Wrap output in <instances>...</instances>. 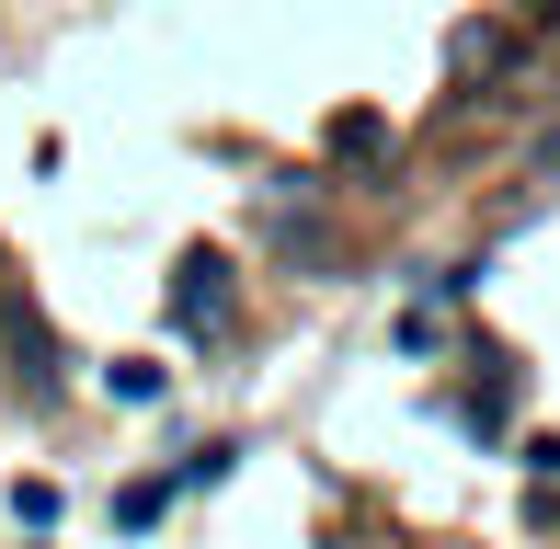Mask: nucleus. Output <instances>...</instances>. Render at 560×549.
Here are the masks:
<instances>
[{"instance_id": "obj_3", "label": "nucleus", "mask_w": 560, "mask_h": 549, "mask_svg": "<svg viewBox=\"0 0 560 549\" xmlns=\"http://www.w3.org/2000/svg\"><path fill=\"white\" fill-rule=\"evenodd\" d=\"M104 389H115V401H161V366H149V355H115Z\"/></svg>"}, {"instance_id": "obj_1", "label": "nucleus", "mask_w": 560, "mask_h": 549, "mask_svg": "<svg viewBox=\"0 0 560 549\" xmlns=\"http://www.w3.org/2000/svg\"><path fill=\"white\" fill-rule=\"evenodd\" d=\"M172 320H184L195 343L229 332V253H184V264H172Z\"/></svg>"}, {"instance_id": "obj_2", "label": "nucleus", "mask_w": 560, "mask_h": 549, "mask_svg": "<svg viewBox=\"0 0 560 549\" xmlns=\"http://www.w3.org/2000/svg\"><path fill=\"white\" fill-rule=\"evenodd\" d=\"M161 504H172V481H126V492H115V527H126V538L161 527Z\"/></svg>"}]
</instances>
